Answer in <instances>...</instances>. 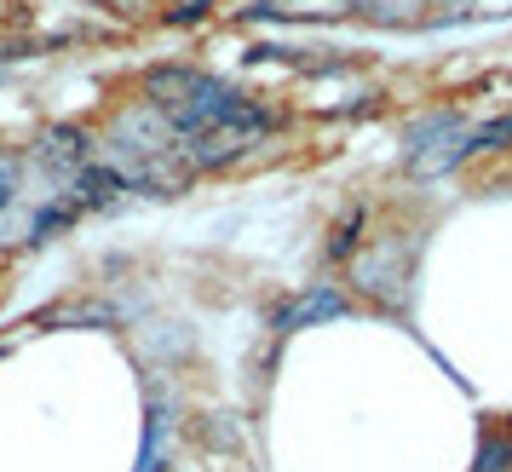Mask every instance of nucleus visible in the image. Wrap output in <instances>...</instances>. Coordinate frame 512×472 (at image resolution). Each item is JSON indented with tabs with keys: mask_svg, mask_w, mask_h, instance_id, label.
Here are the masks:
<instances>
[{
	"mask_svg": "<svg viewBox=\"0 0 512 472\" xmlns=\"http://www.w3.org/2000/svg\"><path fill=\"white\" fill-rule=\"evenodd\" d=\"M357 18H369L380 29H420L432 18L426 0H357Z\"/></svg>",
	"mask_w": 512,
	"mask_h": 472,
	"instance_id": "8",
	"label": "nucleus"
},
{
	"mask_svg": "<svg viewBox=\"0 0 512 472\" xmlns=\"http://www.w3.org/2000/svg\"><path fill=\"white\" fill-rule=\"evenodd\" d=\"M35 162H41V173H47L58 190H70L75 173H87V167L98 162V133L75 127V121H58V127H47V133H41V144H35Z\"/></svg>",
	"mask_w": 512,
	"mask_h": 472,
	"instance_id": "3",
	"label": "nucleus"
},
{
	"mask_svg": "<svg viewBox=\"0 0 512 472\" xmlns=\"http://www.w3.org/2000/svg\"><path fill=\"white\" fill-rule=\"evenodd\" d=\"M466 18H512V0H472Z\"/></svg>",
	"mask_w": 512,
	"mask_h": 472,
	"instance_id": "15",
	"label": "nucleus"
},
{
	"mask_svg": "<svg viewBox=\"0 0 512 472\" xmlns=\"http://www.w3.org/2000/svg\"><path fill=\"white\" fill-rule=\"evenodd\" d=\"M472 156V121L455 116V110H432V116L409 121L403 133V162H409V179H443Z\"/></svg>",
	"mask_w": 512,
	"mask_h": 472,
	"instance_id": "2",
	"label": "nucleus"
},
{
	"mask_svg": "<svg viewBox=\"0 0 512 472\" xmlns=\"http://www.w3.org/2000/svg\"><path fill=\"white\" fill-rule=\"evenodd\" d=\"M277 121L282 116L271 110V104L242 98L225 121H213V127H202V133H185V139H179V150H185V162L196 167V173H225V167L248 162L259 144H271Z\"/></svg>",
	"mask_w": 512,
	"mask_h": 472,
	"instance_id": "1",
	"label": "nucleus"
},
{
	"mask_svg": "<svg viewBox=\"0 0 512 472\" xmlns=\"http://www.w3.org/2000/svg\"><path fill=\"white\" fill-rule=\"evenodd\" d=\"M208 12H213V0H162V24H196Z\"/></svg>",
	"mask_w": 512,
	"mask_h": 472,
	"instance_id": "12",
	"label": "nucleus"
},
{
	"mask_svg": "<svg viewBox=\"0 0 512 472\" xmlns=\"http://www.w3.org/2000/svg\"><path fill=\"white\" fill-rule=\"evenodd\" d=\"M98 6H110L116 18H127V24H139V18H150L162 0H98Z\"/></svg>",
	"mask_w": 512,
	"mask_h": 472,
	"instance_id": "13",
	"label": "nucleus"
},
{
	"mask_svg": "<svg viewBox=\"0 0 512 472\" xmlns=\"http://www.w3.org/2000/svg\"><path fill=\"white\" fill-rule=\"evenodd\" d=\"M357 225H363V208H351L340 225H334V242H328V254L334 260H351V248H357Z\"/></svg>",
	"mask_w": 512,
	"mask_h": 472,
	"instance_id": "11",
	"label": "nucleus"
},
{
	"mask_svg": "<svg viewBox=\"0 0 512 472\" xmlns=\"http://www.w3.org/2000/svg\"><path fill=\"white\" fill-rule=\"evenodd\" d=\"M70 196L81 202V213H110V208H121V202L133 196V185H127L110 162H93L87 173H75Z\"/></svg>",
	"mask_w": 512,
	"mask_h": 472,
	"instance_id": "5",
	"label": "nucleus"
},
{
	"mask_svg": "<svg viewBox=\"0 0 512 472\" xmlns=\"http://www.w3.org/2000/svg\"><path fill=\"white\" fill-rule=\"evenodd\" d=\"M340 311H346V294H334V288H305L300 300L277 317V329L294 334V329H305V323H328V317H340Z\"/></svg>",
	"mask_w": 512,
	"mask_h": 472,
	"instance_id": "6",
	"label": "nucleus"
},
{
	"mask_svg": "<svg viewBox=\"0 0 512 472\" xmlns=\"http://www.w3.org/2000/svg\"><path fill=\"white\" fill-rule=\"evenodd\" d=\"M271 18H288V24H340V18H357V0H265Z\"/></svg>",
	"mask_w": 512,
	"mask_h": 472,
	"instance_id": "7",
	"label": "nucleus"
},
{
	"mask_svg": "<svg viewBox=\"0 0 512 472\" xmlns=\"http://www.w3.org/2000/svg\"><path fill=\"white\" fill-rule=\"evenodd\" d=\"M472 472H512V432H489Z\"/></svg>",
	"mask_w": 512,
	"mask_h": 472,
	"instance_id": "10",
	"label": "nucleus"
},
{
	"mask_svg": "<svg viewBox=\"0 0 512 472\" xmlns=\"http://www.w3.org/2000/svg\"><path fill=\"white\" fill-rule=\"evenodd\" d=\"M24 156L0 144V208H18V190H24Z\"/></svg>",
	"mask_w": 512,
	"mask_h": 472,
	"instance_id": "9",
	"label": "nucleus"
},
{
	"mask_svg": "<svg viewBox=\"0 0 512 472\" xmlns=\"http://www.w3.org/2000/svg\"><path fill=\"white\" fill-rule=\"evenodd\" d=\"M196 179H202V173L185 162V150H179V144H173V150H162V156H144V162L127 173V185L144 190V196H185Z\"/></svg>",
	"mask_w": 512,
	"mask_h": 472,
	"instance_id": "4",
	"label": "nucleus"
},
{
	"mask_svg": "<svg viewBox=\"0 0 512 472\" xmlns=\"http://www.w3.org/2000/svg\"><path fill=\"white\" fill-rule=\"evenodd\" d=\"M426 6H432V18H426V24H449V18H466V6H472V0H426Z\"/></svg>",
	"mask_w": 512,
	"mask_h": 472,
	"instance_id": "14",
	"label": "nucleus"
}]
</instances>
